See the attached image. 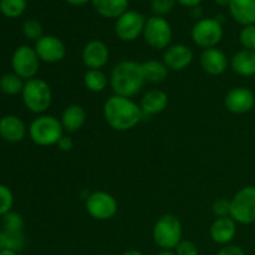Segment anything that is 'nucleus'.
<instances>
[{
	"label": "nucleus",
	"mask_w": 255,
	"mask_h": 255,
	"mask_svg": "<svg viewBox=\"0 0 255 255\" xmlns=\"http://www.w3.org/2000/svg\"><path fill=\"white\" fill-rule=\"evenodd\" d=\"M141 106L132 99L112 95L104 104V117L115 131H129L134 128L143 119Z\"/></svg>",
	"instance_id": "obj_1"
},
{
	"label": "nucleus",
	"mask_w": 255,
	"mask_h": 255,
	"mask_svg": "<svg viewBox=\"0 0 255 255\" xmlns=\"http://www.w3.org/2000/svg\"><path fill=\"white\" fill-rule=\"evenodd\" d=\"M146 84L141 62L124 60L116 64L110 75V86L114 95L132 99L141 92Z\"/></svg>",
	"instance_id": "obj_2"
},
{
	"label": "nucleus",
	"mask_w": 255,
	"mask_h": 255,
	"mask_svg": "<svg viewBox=\"0 0 255 255\" xmlns=\"http://www.w3.org/2000/svg\"><path fill=\"white\" fill-rule=\"evenodd\" d=\"M22 102L30 112L42 115L52 104V90L44 79L34 77L25 81L21 92Z\"/></svg>",
	"instance_id": "obj_3"
},
{
	"label": "nucleus",
	"mask_w": 255,
	"mask_h": 255,
	"mask_svg": "<svg viewBox=\"0 0 255 255\" xmlns=\"http://www.w3.org/2000/svg\"><path fill=\"white\" fill-rule=\"evenodd\" d=\"M27 132L35 144L49 147L57 144L65 131L59 119L50 115H40L30 124Z\"/></svg>",
	"instance_id": "obj_4"
},
{
	"label": "nucleus",
	"mask_w": 255,
	"mask_h": 255,
	"mask_svg": "<svg viewBox=\"0 0 255 255\" xmlns=\"http://www.w3.org/2000/svg\"><path fill=\"white\" fill-rule=\"evenodd\" d=\"M182 234V223L173 214H164L159 217L153 226L152 237L157 247L167 251H173L176 247L181 243Z\"/></svg>",
	"instance_id": "obj_5"
},
{
	"label": "nucleus",
	"mask_w": 255,
	"mask_h": 255,
	"mask_svg": "<svg viewBox=\"0 0 255 255\" xmlns=\"http://www.w3.org/2000/svg\"><path fill=\"white\" fill-rule=\"evenodd\" d=\"M231 217L243 226L255 223V186L243 187L232 197Z\"/></svg>",
	"instance_id": "obj_6"
},
{
	"label": "nucleus",
	"mask_w": 255,
	"mask_h": 255,
	"mask_svg": "<svg viewBox=\"0 0 255 255\" xmlns=\"http://www.w3.org/2000/svg\"><path fill=\"white\" fill-rule=\"evenodd\" d=\"M191 36L194 44L201 49L217 47L223 39V26L219 20L213 17L201 19L194 24Z\"/></svg>",
	"instance_id": "obj_7"
},
{
	"label": "nucleus",
	"mask_w": 255,
	"mask_h": 255,
	"mask_svg": "<svg viewBox=\"0 0 255 255\" xmlns=\"http://www.w3.org/2000/svg\"><path fill=\"white\" fill-rule=\"evenodd\" d=\"M172 36H173L172 26L164 17L153 15L146 20L143 37L149 47L154 50H166L167 47L171 46Z\"/></svg>",
	"instance_id": "obj_8"
},
{
	"label": "nucleus",
	"mask_w": 255,
	"mask_h": 255,
	"mask_svg": "<svg viewBox=\"0 0 255 255\" xmlns=\"http://www.w3.org/2000/svg\"><path fill=\"white\" fill-rule=\"evenodd\" d=\"M85 208H86L87 214L95 221L104 222L116 216L119 211V203L116 198L109 192L96 191L86 197Z\"/></svg>",
	"instance_id": "obj_9"
},
{
	"label": "nucleus",
	"mask_w": 255,
	"mask_h": 255,
	"mask_svg": "<svg viewBox=\"0 0 255 255\" xmlns=\"http://www.w3.org/2000/svg\"><path fill=\"white\" fill-rule=\"evenodd\" d=\"M40 59L34 47L29 45H20L15 49L11 56L12 72L22 80H30L36 77L40 69Z\"/></svg>",
	"instance_id": "obj_10"
},
{
	"label": "nucleus",
	"mask_w": 255,
	"mask_h": 255,
	"mask_svg": "<svg viewBox=\"0 0 255 255\" xmlns=\"http://www.w3.org/2000/svg\"><path fill=\"white\" fill-rule=\"evenodd\" d=\"M146 19L143 15L134 10H127L116 20L115 32L121 41L131 42L143 35Z\"/></svg>",
	"instance_id": "obj_11"
},
{
	"label": "nucleus",
	"mask_w": 255,
	"mask_h": 255,
	"mask_svg": "<svg viewBox=\"0 0 255 255\" xmlns=\"http://www.w3.org/2000/svg\"><path fill=\"white\" fill-rule=\"evenodd\" d=\"M40 61L45 64H57L66 56V46L64 41L54 35H44L34 46Z\"/></svg>",
	"instance_id": "obj_12"
},
{
	"label": "nucleus",
	"mask_w": 255,
	"mask_h": 255,
	"mask_svg": "<svg viewBox=\"0 0 255 255\" xmlns=\"http://www.w3.org/2000/svg\"><path fill=\"white\" fill-rule=\"evenodd\" d=\"M224 106L232 114H248L255 106L254 92L246 86L234 87L226 95Z\"/></svg>",
	"instance_id": "obj_13"
},
{
	"label": "nucleus",
	"mask_w": 255,
	"mask_h": 255,
	"mask_svg": "<svg viewBox=\"0 0 255 255\" xmlns=\"http://www.w3.org/2000/svg\"><path fill=\"white\" fill-rule=\"evenodd\" d=\"M81 57L87 70H101L109 62L110 50L101 40H91L82 49Z\"/></svg>",
	"instance_id": "obj_14"
},
{
	"label": "nucleus",
	"mask_w": 255,
	"mask_h": 255,
	"mask_svg": "<svg viewBox=\"0 0 255 255\" xmlns=\"http://www.w3.org/2000/svg\"><path fill=\"white\" fill-rule=\"evenodd\" d=\"M194 54L191 47L183 44H174L167 47L163 52V62L172 71H183L191 66Z\"/></svg>",
	"instance_id": "obj_15"
},
{
	"label": "nucleus",
	"mask_w": 255,
	"mask_h": 255,
	"mask_svg": "<svg viewBox=\"0 0 255 255\" xmlns=\"http://www.w3.org/2000/svg\"><path fill=\"white\" fill-rule=\"evenodd\" d=\"M199 62L203 71L212 76H219L224 74L229 66L228 56L218 47L203 50L199 56Z\"/></svg>",
	"instance_id": "obj_16"
},
{
	"label": "nucleus",
	"mask_w": 255,
	"mask_h": 255,
	"mask_svg": "<svg viewBox=\"0 0 255 255\" xmlns=\"http://www.w3.org/2000/svg\"><path fill=\"white\" fill-rule=\"evenodd\" d=\"M27 127L20 117L6 115L0 119V137L10 143H19L26 137Z\"/></svg>",
	"instance_id": "obj_17"
},
{
	"label": "nucleus",
	"mask_w": 255,
	"mask_h": 255,
	"mask_svg": "<svg viewBox=\"0 0 255 255\" xmlns=\"http://www.w3.org/2000/svg\"><path fill=\"white\" fill-rule=\"evenodd\" d=\"M209 236L218 246H228L237 236V222L232 217L216 218L209 228Z\"/></svg>",
	"instance_id": "obj_18"
},
{
	"label": "nucleus",
	"mask_w": 255,
	"mask_h": 255,
	"mask_svg": "<svg viewBox=\"0 0 255 255\" xmlns=\"http://www.w3.org/2000/svg\"><path fill=\"white\" fill-rule=\"evenodd\" d=\"M139 106L144 116L162 114L168 106V95L158 89L149 90L143 95Z\"/></svg>",
	"instance_id": "obj_19"
},
{
	"label": "nucleus",
	"mask_w": 255,
	"mask_h": 255,
	"mask_svg": "<svg viewBox=\"0 0 255 255\" xmlns=\"http://www.w3.org/2000/svg\"><path fill=\"white\" fill-rule=\"evenodd\" d=\"M60 122H61V126L65 132L75 133L84 127L85 122H86V111L81 105H69L62 111Z\"/></svg>",
	"instance_id": "obj_20"
},
{
	"label": "nucleus",
	"mask_w": 255,
	"mask_h": 255,
	"mask_svg": "<svg viewBox=\"0 0 255 255\" xmlns=\"http://www.w3.org/2000/svg\"><path fill=\"white\" fill-rule=\"evenodd\" d=\"M229 65L239 76H255V52L246 49L239 50L231 57Z\"/></svg>",
	"instance_id": "obj_21"
},
{
	"label": "nucleus",
	"mask_w": 255,
	"mask_h": 255,
	"mask_svg": "<svg viewBox=\"0 0 255 255\" xmlns=\"http://www.w3.org/2000/svg\"><path fill=\"white\" fill-rule=\"evenodd\" d=\"M229 12L243 26L255 24V0H231Z\"/></svg>",
	"instance_id": "obj_22"
},
{
	"label": "nucleus",
	"mask_w": 255,
	"mask_h": 255,
	"mask_svg": "<svg viewBox=\"0 0 255 255\" xmlns=\"http://www.w3.org/2000/svg\"><path fill=\"white\" fill-rule=\"evenodd\" d=\"M97 14L107 19H119L127 11L128 0H91Z\"/></svg>",
	"instance_id": "obj_23"
},
{
	"label": "nucleus",
	"mask_w": 255,
	"mask_h": 255,
	"mask_svg": "<svg viewBox=\"0 0 255 255\" xmlns=\"http://www.w3.org/2000/svg\"><path fill=\"white\" fill-rule=\"evenodd\" d=\"M142 70H143L146 82L151 84H161L168 76L169 69L166 66L163 61L158 60H148V61L141 62Z\"/></svg>",
	"instance_id": "obj_24"
},
{
	"label": "nucleus",
	"mask_w": 255,
	"mask_h": 255,
	"mask_svg": "<svg viewBox=\"0 0 255 255\" xmlns=\"http://www.w3.org/2000/svg\"><path fill=\"white\" fill-rule=\"evenodd\" d=\"M110 84V77L102 70H87L84 74V85L91 92H104Z\"/></svg>",
	"instance_id": "obj_25"
},
{
	"label": "nucleus",
	"mask_w": 255,
	"mask_h": 255,
	"mask_svg": "<svg viewBox=\"0 0 255 255\" xmlns=\"http://www.w3.org/2000/svg\"><path fill=\"white\" fill-rule=\"evenodd\" d=\"M25 80L17 76L15 72H6L0 77V91L7 96H15L22 92Z\"/></svg>",
	"instance_id": "obj_26"
},
{
	"label": "nucleus",
	"mask_w": 255,
	"mask_h": 255,
	"mask_svg": "<svg viewBox=\"0 0 255 255\" xmlns=\"http://www.w3.org/2000/svg\"><path fill=\"white\" fill-rule=\"evenodd\" d=\"M26 10V0H0V11L6 17H19Z\"/></svg>",
	"instance_id": "obj_27"
},
{
	"label": "nucleus",
	"mask_w": 255,
	"mask_h": 255,
	"mask_svg": "<svg viewBox=\"0 0 255 255\" xmlns=\"http://www.w3.org/2000/svg\"><path fill=\"white\" fill-rule=\"evenodd\" d=\"M1 224L4 232H10V233L22 232V229H24V218L17 212L10 211L9 213L1 217Z\"/></svg>",
	"instance_id": "obj_28"
},
{
	"label": "nucleus",
	"mask_w": 255,
	"mask_h": 255,
	"mask_svg": "<svg viewBox=\"0 0 255 255\" xmlns=\"http://www.w3.org/2000/svg\"><path fill=\"white\" fill-rule=\"evenodd\" d=\"M22 34L27 40L36 42L40 37L44 36V29L39 20L29 19L22 25Z\"/></svg>",
	"instance_id": "obj_29"
},
{
	"label": "nucleus",
	"mask_w": 255,
	"mask_h": 255,
	"mask_svg": "<svg viewBox=\"0 0 255 255\" xmlns=\"http://www.w3.org/2000/svg\"><path fill=\"white\" fill-rule=\"evenodd\" d=\"M12 206H14V194L11 189L0 183V217L12 211Z\"/></svg>",
	"instance_id": "obj_30"
},
{
	"label": "nucleus",
	"mask_w": 255,
	"mask_h": 255,
	"mask_svg": "<svg viewBox=\"0 0 255 255\" xmlns=\"http://www.w3.org/2000/svg\"><path fill=\"white\" fill-rule=\"evenodd\" d=\"M239 41L244 49L255 52V24L243 26L239 34Z\"/></svg>",
	"instance_id": "obj_31"
},
{
	"label": "nucleus",
	"mask_w": 255,
	"mask_h": 255,
	"mask_svg": "<svg viewBox=\"0 0 255 255\" xmlns=\"http://www.w3.org/2000/svg\"><path fill=\"white\" fill-rule=\"evenodd\" d=\"M5 236H6V249L16 253L22 251L25 247V236L22 232H14V233L5 232Z\"/></svg>",
	"instance_id": "obj_32"
},
{
	"label": "nucleus",
	"mask_w": 255,
	"mask_h": 255,
	"mask_svg": "<svg viewBox=\"0 0 255 255\" xmlns=\"http://www.w3.org/2000/svg\"><path fill=\"white\" fill-rule=\"evenodd\" d=\"M176 0H152V11L156 16L164 17L173 10Z\"/></svg>",
	"instance_id": "obj_33"
},
{
	"label": "nucleus",
	"mask_w": 255,
	"mask_h": 255,
	"mask_svg": "<svg viewBox=\"0 0 255 255\" xmlns=\"http://www.w3.org/2000/svg\"><path fill=\"white\" fill-rule=\"evenodd\" d=\"M212 212L217 218L231 217V199L219 198L212 206Z\"/></svg>",
	"instance_id": "obj_34"
},
{
	"label": "nucleus",
	"mask_w": 255,
	"mask_h": 255,
	"mask_svg": "<svg viewBox=\"0 0 255 255\" xmlns=\"http://www.w3.org/2000/svg\"><path fill=\"white\" fill-rule=\"evenodd\" d=\"M176 255H198V247L191 241H183L182 239L181 243L176 247L174 249Z\"/></svg>",
	"instance_id": "obj_35"
},
{
	"label": "nucleus",
	"mask_w": 255,
	"mask_h": 255,
	"mask_svg": "<svg viewBox=\"0 0 255 255\" xmlns=\"http://www.w3.org/2000/svg\"><path fill=\"white\" fill-rule=\"evenodd\" d=\"M216 255H246V252L242 247L236 246V244H228L219 249Z\"/></svg>",
	"instance_id": "obj_36"
},
{
	"label": "nucleus",
	"mask_w": 255,
	"mask_h": 255,
	"mask_svg": "<svg viewBox=\"0 0 255 255\" xmlns=\"http://www.w3.org/2000/svg\"><path fill=\"white\" fill-rule=\"evenodd\" d=\"M56 146L59 147L60 151L70 152L72 148H74V141H72L69 136H65L64 134V136L59 139V142H57Z\"/></svg>",
	"instance_id": "obj_37"
},
{
	"label": "nucleus",
	"mask_w": 255,
	"mask_h": 255,
	"mask_svg": "<svg viewBox=\"0 0 255 255\" xmlns=\"http://www.w3.org/2000/svg\"><path fill=\"white\" fill-rule=\"evenodd\" d=\"M178 1L179 4L183 5V6H188V7H194V6H199L203 0H176Z\"/></svg>",
	"instance_id": "obj_38"
},
{
	"label": "nucleus",
	"mask_w": 255,
	"mask_h": 255,
	"mask_svg": "<svg viewBox=\"0 0 255 255\" xmlns=\"http://www.w3.org/2000/svg\"><path fill=\"white\" fill-rule=\"evenodd\" d=\"M6 249V236L4 231H0V252Z\"/></svg>",
	"instance_id": "obj_39"
},
{
	"label": "nucleus",
	"mask_w": 255,
	"mask_h": 255,
	"mask_svg": "<svg viewBox=\"0 0 255 255\" xmlns=\"http://www.w3.org/2000/svg\"><path fill=\"white\" fill-rule=\"evenodd\" d=\"M192 12H193V17H194V19H197V21L202 19V14H203V12H202L201 6L192 7Z\"/></svg>",
	"instance_id": "obj_40"
},
{
	"label": "nucleus",
	"mask_w": 255,
	"mask_h": 255,
	"mask_svg": "<svg viewBox=\"0 0 255 255\" xmlns=\"http://www.w3.org/2000/svg\"><path fill=\"white\" fill-rule=\"evenodd\" d=\"M69 4L75 5V6H79V5H85L90 1V0H66Z\"/></svg>",
	"instance_id": "obj_41"
},
{
	"label": "nucleus",
	"mask_w": 255,
	"mask_h": 255,
	"mask_svg": "<svg viewBox=\"0 0 255 255\" xmlns=\"http://www.w3.org/2000/svg\"><path fill=\"white\" fill-rule=\"evenodd\" d=\"M122 255H144V254L142 253V252L136 251V249H129V251L125 252V253Z\"/></svg>",
	"instance_id": "obj_42"
},
{
	"label": "nucleus",
	"mask_w": 255,
	"mask_h": 255,
	"mask_svg": "<svg viewBox=\"0 0 255 255\" xmlns=\"http://www.w3.org/2000/svg\"><path fill=\"white\" fill-rule=\"evenodd\" d=\"M214 1H216V4L219 5V6H228L231 0H214Z\"/></svg>",
	"instance_id": "obj_43"
},
{
	"label": "nucleus",
	"mask_w": 255,
	"mask_h": 255,
	"mask_svg": "<svg viewBox=\"0 0 255 255\" xmlns=\"http://www.w3.org/2000/svg\"><path fill=\"white\" fill-rule=\"evenodd\" d=\"M157 255H176L173 251H167V249H161V251L157 253Z\"/></svg>",
	"instance_id": "obj_44"
},
{
	"label": "nucleus",
	"mask_w": 255,
	"mask_h": 255,
	"mask_svg": "<svg viewBox=\"0 0 255 255\" xmlns=\"http://www.w3.org/2000/svg\"><path fill=\"white\" fill-rule=\"evenodd\" d=\"M0 255H17L16 252L9 251V249H4V251L0 252Z\"/></svg>",
	"instance_id": "obj_45"
}]
</instances>
